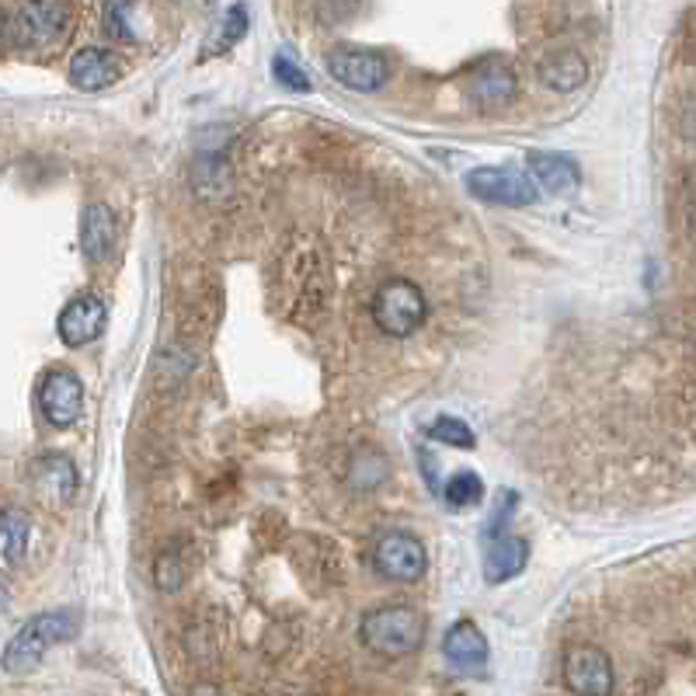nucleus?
Wrapping results in <instances>:
<instances>
[{
    "mask_svg": "<svg viewBox=\"0 0 696 696\" xmlns=\"http://www.w3.org/2000/svg\"><path fill=\"white\" fill-rule=\"evenodd\" d=\"M540 81L547 84L551 91L571 94V91H578L581 84L589 81V63L581 60L578 52H557V56H547V60L540 63Z\"/></svg>",
    "mask_w": 696,
    "mask_h": 696,
    "instance_id": "nucleus-18",
    "label": "nucleus"
},
{
    "mask_svg": "<svg viewBox=\"0 0 696 696\" xmlns=\"http://www.w3.org/2000/svg\"><path fill=\"white\" fill-rule=\"evenodd\" d=\"M28 484L35 498L49 509H63L78 495V467L67 457H39L28 470Z\"/></svg>",
    "mask_w": 696,
    "mask_h": 696,
    "instance_id": "nucleus-10",
    "label": "nucleus"
},
{
    "mask_svg": "<svg viewBox=\"0 0 696 696\" xmlns=\"http://www.w3.org/2000/svg\"><path fill=\"white\" fill-rule=\"evenodd\" d=\"M108 325V310L98 296H73L70 304L60 310V321H56V331H60L63 345L67 349H81V345H91L94 338H102Z\"/></svg>",
    "mask_w": 696,
    "mask_h": 696,
    "instance_id": "nucleus-11",
    "label": "nucleus"
},
{
    "mask_svg": "<svg viewBox=\"0 0 696 696\" xmlns=\"http://www.w3.org/2000/svg\"><path fill=\"white\" fill-rule=\"evenodd\" d=\"M328 73L338 81V84H345L349 91H363V94H373V91H380L387 87L390 81V63L384 60L380 52H373V49H352V46H342V49H334L328 56Z\"/></svg>",
    "mask_w": 696,
    "mask_h": 696,
    "instance_id": "nucleus-7",
    "label": "nucleus"
},
{
    "mask_svg": "<svg viewBox=\"0 0 696 696\" xmlns=\"http://www.w3.org/2000/svg\"><path fill=\"white\" fill-rule=\"evenodd\" d=\"M564 683L578 696H610L613 693V662L595 645H571L564 651Z\"/></svg>",
    "mask_w": 696,
    "mask_h": 696,
    "instance_id": "nucleus-8",
    "label": "nucleus"
},
{
    "mask_svg": "<svg viewBox=\"0 0 696 696\" xmlns=\"http://www.w3.org/2000/svg\"><path fill=\"white\" fill-rule=\"evenodd\" d=\"M39 408L52 428H70L84 411V387L78 373L70 369H49L39 384Z\"/></svg>",
    "mask_w": 696,
    "mask_h": 696,
    "instance_id": "nucleus-9",
    "label": "nucleus"
},
{
    "mask_svg": "<svg viewBox=\"0 0 696 696\" xmlns=\"http://www.w3.org/2000/svg\"><path fill=\"white\" fill-rule=\"evenodd\" d=\"M119 56L111 49L87 46L70 60V84L81 91H105L108 84L119 81Z\"/></svg>",
    "mask_w": 696,
    "mask_h": 696,
    "instance_id": "nucleus-14",
    "label": "nucleus"
},
{
    "mask_svg": "<svg viewBox=\"0 0 696 696\" xmlns=\"http://www.w3.org/2000/svg\"><path fill=\"white\" fill-rule=\"evenodd\" d=\"M28 533H32V526L22 512H14V509L0 512V554H4L8 564H22V557L28 551Z\"/></svg>",
    "mask_w": 696,
    "mask_h": 696,
    "instance_id": "nucleus-20",
    "label": "nucleus"
},
{
    "mask_svg": "<svg viewBox=\"0 0 696 696\" xmlns=\"http://www.w3.org/2000/svg\"><path fill=\"white\" fill-rule=\"evenodd\" d=\"M425 616L411 606H380L363 616L359 641L380 658H408L425 645Z\"/></svg>",
    "mask_w": 696,
    "mask_h": 696,
    "instance_id": "nucleus-2",
    "label": "nucleus"
},
{
    "mask_svg": "<svg viewBox=\"0 0 696 696\" xmlns=\"http://www.w3.org/2000/svg\"><path fill=\"white\" fill-rule=\"evenodd\" d=\"M8 603V592H4V586H0V606H4Z\"/></svg>",
    "mask_w": 696,
    "mask_h": 696,
    "instance_id": "nucleus-26",
    "label": "nucleus"
},
{
    "mask_svg": "<svg viewBox=\"0 0 696 696\" xmlns=\"http://www.w3.org/2000/svg\"><path fill=\"white\" fill-rule=\"evenodd\" d=\"M81 248L91 261H105L116 248V213L105 202H94L81 216Z\"/></svg>",
    "mask_w": 696,
    "mask_h": 696,
    "instance_id": "nucleus-17",
    "label": "nucleus"
},
{
    "mask_svg": "<svg viewBox=\"0 0 696 696\" xmlns=\"http://www.w3.org/2000/svg\"><path fill=\"white\" fill-rule=\"evenodd\" d=\"M154 581L161 592H178L185 586V561L175 551H164L154 561Z\"/></svg>",
    "mask_w": 696,
    "mask_h": 696,
    "instance_id": "nucleus-24",
    "label": "nucleus"
},
{
    "mask_svg": "<svg viewBox=\"0 0 696 696\" xmlns=\"http://www.w3.org/2000/svg\"><path fill=\"white\" fill-rule=\"evenodd\" d=\"M530 178L536 181V188L551 196H571L575 188L581 185V172L571 157H561V154H530Z\"/></svg>",
    "mask_w": 696,
    "mask_h": 696,
    "instance_id": "nucleus-16",
    "label": "nucleus"
},
{
    "mask_svg": "<svg viewBox=\"0 0 696 696\" xmlns=\"http://www.w3.org/2000/svg\"><path fill=\"white\" fill-rule=\"evenodd\" d=\"M78 630H81V616L73 610H49V613L32 616L28 624L8 641L4 654H0V665H4V672H11V675H28L43 665V658L56 645L73 641Z\"/></svg>",
    "mask_w": 696,
    "mask_h": 696,
    "instance_id": "nucleus-1",
    "label": "nucleus"
},
{
    "mask_svg": "<svg viewBox=\"0 0 696 696\" xmlns=\"http://www.w3.org/2000/svg\"><path fill=\"white\" fill-rule=\"evenodd\" d=\"M373 568L387 581H401V586H415L428 568V554L422 540L408 533H384L373 543Z\"/></svg>",
    "mask_w": 696,
    "mask_h": 696,
    "instance_id": "nucleus-4",
    "label": "nucleus"
},
{
    "mask_svg": "<svg viewBox=\"0 0 696 696\" xmlns=\"http://www.w3.org/2000/svg\"><path fill=\"white\" fill-rule=\"evenodd\" d=\"M467 192L492 202V205H530L540 199V188L530 175L516 172V167H474L467 175Z\"/></svg>",
    "mask_w": 696,
    "mask_h": 696,
    "instance_id": "nucleus-5",
    "label": "nucleus"
},
{
    "mask_svg": "<svg viewBox=\"0 0 696 696\" xmlns=\"http://www.w3.org/2000/svg\"><path fill=\"white\" fill-rule=\"evenodd\" d=\"M244 32H248V8L234 4L227 14H223V22L213 28L210 43L202 46V60H213V56H223L227 49H234L244 39Z\"/></svg>",
    "mask_w": 696,
    "mask_h": 696,
    "instance_id": "nucleus-19",
    "label": "nucleus"
},
{
    "mask_svg": "<svg viewBox=\"0 0 696 696\" xmlns=\"http://www.w3.org/2000/svg\"><path fill=\"white\" fill-rule=\"evenodd\" d=\"M526 561H530V543L522 536H492V547L484 554V581L487 586H502V581L516 578Z\"/></svg>",
    "mask_w": 696,
    "mask_h": 696,
    "instance_id": "nucleus-15",
    "label": "nucleus"
},
{
    "mask_svg": "<svg viewBox=\"0 0 696 696\" xmlns=\"http://www.w3.org/2000/svg\"><path fill=\"white\" fill-rule=\"evenodd\" d=\"M272 78L282 84V87H290V91H310L314 84H310V78L304 70H299V63L293 60V56H286V52H279L275 60H272Z\"/></svg>",
    "mask_w": 696,
    "mask_h": 696,
    "instance_id": "nucleus-25",
    "label": "nucleus"
},
{
    "mask_svg": "<svg viewBox=\"0 0 696 696\" xmlns=\"http://www.w3.org/2000/svg\"><path fill=\"white\" fill-rule=\"evenodd\" d=\"M67 22H70L67 0H25L11 22V35L17 46L39 49V46H49L60 39Z\"/></svg>",
    "mask_w": 696,
    "mask_h": 696,
    "instance_id": "nucleus-6",
    "label": "nucleus"
},
{
    "mask_svg": "<svg viewBox=\"0 0 696 696\" xmlns=\"http://www.w3.org/2000/svg\"><path fill=\"white\" fill-rule=\"evenodd\" d=\"M443 495H446V505H453V509H474L484 498V481L474 470H457V474L446 481Z\"/></svg>",
    "mask_w": 696,
    "mask_h": 696,
    "instance_id": "nucleus-21",
    "label": "nucleus"
},
{
    "mask_svg": "<svg viewBox=\"0 0 696 696\" xmlns=\"http://www.w3.org/2000/svg\"><path fill=\"white\" fill-rule=\"evenodd\" d=\"M129 11H133V0H108L102 14L105 32L119 43H140V32L129 22Z\"/></svg>",
    "mask_w": 696,
    "mask_h": 696,
    "instance_id": "nucleus-23",
    "label": "nucleus"
},
{
    "mask_svg": "<svg viewBox=\"0 0 696 696\" xmlns=\"http://www.w3.org/2000/svg\"><path fill=\"white\" fill-rule=\"evenodd\" d=\"M369 314H373V325L380 328L384 334L408 338V334H415L425 325L428 304H425V293L415 286V282L387 279L384 286L376 290L373 304H369Z\"/></svg>",
    "mask_w": 696,
    "mask_h": 696,
    "instance_id": "nucleus-3",
    "label": "nucleus"
},
{
    "mask_svg": "<svg viewBox=\"0 0 696 696\" xmlns=\"http://www.w3.org/2000/svg\"><path fill=\"white\" fill-rule=\"evenodd\" d=\"M467 94L481 111H502L505 105H512V98H516V78H512V70L505 63L487 60L484 67H477L474 81L467 84Z\"/></svg>",
    "mask_w": 696,
    "mask_h": 696,
    "instance_id": "nucleus-12",
    "label": "nucleus"
},
{
    "mask_svg": "<svg viewBox=\"0 0 696 696\" xmlns=\"http://www.w3.org/2000/svg\"><path fill=\"white\" fill-rule=\"evenodd\" d=\"M428 439H436V443H443L449 449H474V443H477V436L470 432L467 422L449 418V415H443V418H436L428 425Z\"/></svg>",
    "mask_w": 696,
    "mask_h": 696,
    "instance_id": "nucleus-22",
    "label": "nucleus"
},
{
    "mask_svg": "<svg viewBox=\"0 0 696 696\" xmlns=\"http://www.w3.org/2000/svg\"><path fill=\"white\" fill-rule=\"evenodd\" d=\"M443 651L449 658V665L467 675H477L487 669V637L481 634L474 620H460V624L449 627Z\"/></svg>",
    "mask_w": 696,
    "mask_h": 696,
    "instance_id": "nucleus-13",
    "label": "nucleus"
}]
</instances>
